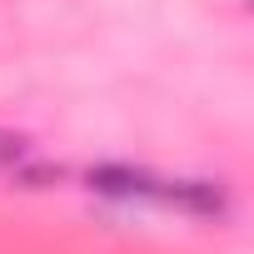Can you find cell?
<instances>
[{
    "label": "cell",
    "instance_id": "cell-1",
    "mask_svg": "<svg viewBox=\"0 0 254 254\" xmlns=\"http://www.w3.org/2000/svg\"><path fill=\"white\" fill-rule=\"evenodd\" d=\"M85 185L100 194V199H120V204H130V199H155L160 180L130 160H100L85 170Z\"/></svg>",
    "mask_w": 254,
    "mask_h": 254
},
{
    "label": "cell",
    "instance_id": "cell-2",
    "mask_svg": "<svg viewBox=\"0 0 254 254\" xmlns=\"http://www.w3.org/2000/svg\"><path fill=\"white\" fill-rule=\"evenodd\" d=\"M155 199L160 204H175L185 214H224L229 209V190L219 180H160Z\"/></svg>",
    "mask_w": 254,
    "mask_h": 254
},
{
    "label": "cell",
    "instance_id": "cell-3",
    "mask_svg": "<svg viewBox=\"0 0 254 254\" xmlns=\"http://www.w3.org/2000/svg\"><path fill=\"white\" fill-rule=\"evenodd\" d=\"M0 160H25V140L20 135H0Z\"/></svg>",
    "mask_w": 254,
    "mask_h": 254
}]
</instances>
